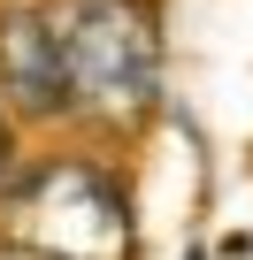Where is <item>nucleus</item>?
Wrapping results in <instances>:
<instances>
[{"instance_id": "nucleus-1", "label": "nucleus", "mask_w": 253, "mask_h": 260, "mask_svg": "<svg viewBox=\"0 0 253 260\" xmlns=\"http://www.w3.org/2000/svg\"><path fill=\"white\" fill-rule=\"evenodd\" d=\"M62 69H69V115L100 130H146L161 107L169 31L154 0H46Z\"/></svg>"}, {"instance_id": "nucleus-2", "label": "nucleus", "mask_w": 253, "mask_h": 260, "mask_svg": "<svg viewBox=\"0 0 253 260\" xmlns=\"http://www.w3.org/2000/svg\"><path fill=\"white\" fill-rule=\"evenodd\" d=\"M0 230L31 260H138V214L115 169L85 153L31 161L0 199Z\"/></svg>"}, {"instance_id": "nucleus-3", "label": "nucleus", "mask_w": 253, "mask_h": 260, "mask_svg": "<svg viewBox=\"0 0 253 260\" xmlns=\"http://www.w3.org/2000/svg\"><path fill=\"white\" fill-rule=\"evenodd\" d=\"M0 107L16 122H62L69 115V69L46 0H0Z\"/></svg>"}, {"instance_id": "nucleus-4", "label": "nucleus", "mask_w": 253, "mask_h": 260, "mask_svg": "<svg viewBox=\"0 0 253 260\" xmlns=\"http://www.w3.org/2000/svg\"><path fill=\"white\" fill-rule=\"evenodd\" d=\"M16 176H23V138H16V115L0 107V199L16 191Z\"/></svg>"}, {"instance_id": "nucleus-5", "label": "nucleus", "mask_w": 253, "mask_h": 260, "mask_svg": "<svg viewBox=\"0 0 253 260\" xmlns=\"http://www.w3.org/2000/svg\"><path fill=\"white\" fill-rule=\"evenodd\" d=\"M0 260H31V252H23V245H8V237H0Z\"/></svg>"}, {"instance_id": "nucleus-6", "label": "nucleus", "mask_w": 253, "mask_h": 260, "mask_svg": "<svg viewBox=\"0 0 253 260\" xmlns=\"http://www.w3.org/2000/svg\"><path fill=\"white\" fill-rule=\"evenodd\" d=\"M184 260H207V252H200V245H192V252H184Z\"/></svg>"}]
</instances>
